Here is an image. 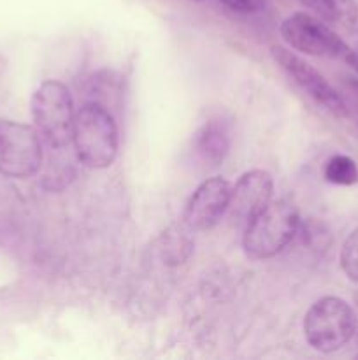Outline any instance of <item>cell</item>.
Wrapping results in <instances>:
<instances>
[{"label": "cell", "instance_id": "cell-7", "mask_svg": "<svg viewBox=\"0 0 358 360\" xmlns=\"http://www.w3.org/2000/svg\"><path fill=\"white\" fill-rule=\"evenodd\" d=\"M270 55H272L274 62L293 79V83L300 88L302 91L309 95L312 101L318 105H321L325 111L336 118H347L350 116V109H347L346 101L340 97L339 91L326 81V77L319 72L318 69L295 55L291 49L284 48V46H272L270 48Z\"/></svg>", "mask_w": 358, "mask_h": 360}, {"label": "cell", "instance_id": "cell-8", "mask_svg": "<svg viewBox=\"0 0 358 360\" xmlns=\"http://www.w3.org/2000/svg\"><path fill=\"white\" fill-rule=\"evenodd\" d=\"M232 185L221 176H213L197 186L183 213V221L190 231H211L228 213Z\"/></svg>", "mask_w": 358, "mask_h": 360}, {"label": "cell", "instance_id": "cell-9", "mask_svg": "<svg viewBox=\"0 0 358 360\" xmlns=\"http://www.w3.org/2000/svg\"><path fill=\"white\" fill-rule=\"evenodd\" d=\"M272 193L274 179L270 172L263 169L244 172L232 186L230 206H228L232 220L246 227L256 214L262 213L272 202Z\"/></svg>", "mask_w": 358, "mask_h": 360}, {"label": "cell", "instance_id": "cell-18", "mask_svg": "<svg viewBox=\"0 0 358 360\" xmlns=\"http://www.w3.org/2000/svg\"><path fill=\"white\" fill-rule=\"evenodd\" d=\"M192 2H204V0H192Z\"/></svg>", "mask_w": 358, "mask_h": 360}, {"label": "cell", "instance_id": "cell-4", "mask_svg": "<svg viewBox=\"0 0 358 360\" xmlns=\"http://www.w3.org/2000/svg\"><path fill=\"white\" fill-rule=\"evenodd\" d=\"M357 334L353 306L336 295L318 299L304 319V336L312 350L336 354Z\"/></svg>", "mask_w": 358, "mask_h": 360}, {"label": "cell", "instance_id": "cell-12", "mask_svg": "<svg viewBox=\"0 0 358 360\" xmlns=\"http://www.w3.org/2000/svg\"><path fill=\"white\" fill-rule=\"evenodd\" d=\"M323 178L337 186H353L358 183V165L351 157L336 153L325 162Z\"/></svg>", "mask_w": 358, "mask_h": 360}, {"label": "cell", "instance_id": "cell-17", "mask_svg": "<svg viewBox=\"0 0 358 360\" xmlns=\"http://www.w3.org/2000/svg\"><path fill=\"white\" fill-rule=\"evenodd\" d=\"M350 86L353 88V90L358 94V79H354V77H350Z\"/></svg>", "mask_w": 358, "mask_h": 360}, {"label": "cell", "instance_id": "cell-1", "mask_svg": "<svg viewBox=\"0 0 358 360\" xmlns=\"http://www.w3.org/2000/svg\"><path fill=\"white\" fill-rule=\"evenodd\" d=\"M72 143L77 160L90 169H107L118 157L119 132L107 108L84 102L74 116Z\"/></svg>", "mask_w": 358, "mask_h": 360}, {"label": "cell", "instance_id": "cell-2", "mask_svg": "<svg viewBox=\"0 0 358 360\" xmlns=\"http://www.w3.org/2000/svg\"><path fill=\"white\" fill-rule=\"evenodd\" d=\"M300 229V214L286 200H272L244 227L242 248L253 260H267L283 252Z\"/></svg>", "mask_w": 358, "mask_h": 360}, {"label": "cell", "instance_id": "cell-6", "mask_svg": "<svg viewBox=\"0 0 358 360\" xmlns=\"http://www.w3.org/2000/svg\"><path fill=\"white\" fill-rule=\"evenodd\" d=\"M41 164L42 144L35 127L0 120V174L28 179L37 174Z\"/></svg>", "mask_w": 358, "mask_h": 360}, {"label": "cell", "instance_id": "cell-10", "mask_svg": "<svg viewBox=\"0 0 358 360\" xmlns=\"http://www.w3.org/2000/svg\"><path fill=\"white\" fill-rule=\"evenodd\" d=\"M230 151V127L223 118H211L192 139V158L202 171L220 167Z\"/></svg>", "mask_w": 358, "mask_h": 360}, {"label": "cell", "instance_id": "cell-14", "mask_svg": "<svg viewBox=\"0 0 358 360\" xmlns=\"http://www.w3.org/2000/svg\"><path fill=\"white\" fill-rule=\"evenodd\" d=\"M220 4H223L225 7H228L234 13L241 14H253L258 13L263 6H265V0H218Z\"/></svg>", "mask_w": 358, "mask_h": 360}, {"label": "cell", "instance_id": "cell-11", "mask_svg": "<svg viewBox=\"0 0 358 360\" xmlns=\"http://www.w3.org/2000/svg\"><path fill=\"white\" fill-rule=\"evenodd\" d=\"M319 16L337 25L358 41V4L357 0H319Z\"/></svg>", "mask_w": 358, "mask_h": 360}, {"label": "cell", "instance_id": "cell-3", "mask_svg": "<svg viewBox=\"0 0 358 360\" xmlns=\"http://www.w3.org/2000/svg\"><path fill=\"white\" fill-rule=\"evenodd\" d=\"M283 41L295 51L318 58H337L358 72V53L319 18L307 13L290 14L279 27Z\"/></svg>", "mask_w": 358, "mask_h": 360}, {"label": "cell", "instance_id": "cell-5", "mask_svg": "<svg viewBox=\"0 0 358 360\" xmlns=\"http://www.w3.org/2000/svg\"><path fill=\"white\" fill-rule=\"evenodd\" d=\"M30 111L35 130L49 146L63 148L72 141L76 111L72 95L62 81H42L32 95Z\"/></svg>", "mask_w": 358, "mask_h": 360}, {"label": "cell", "instance_id": "cell-15", "mask_svg": "<svg viewBox=\"0 0 358 360\" xmlns=\"http://www.w3.org/2000/svg\"><path fill=\"white\" fill-rule=\"evenodd\" d=\"M300 4H304V6H307L309 9L316 11V13H319V0H298Z\"/></svg>", "mask_w": 358, "mask_h": 360}, {"label": "cell", "instance_id": "cell-16", "mask_svg": "<svg viewBox=\"0 0 358 360\" xmlns=\"http://www.w3.org/2000/svg\"><path fill=\"white\" fill-rule=\"evenodd\" d=\"M354 320H357V334L354 336H358V294L354 295Z\"/></svg>", "mask_w": 358, "mask_h": 360}, {"label": "cell", "instance_id": "cell-13", "mask_svg": "<svg viewBox=\"0 0 358 360\" xmlns=\"http://www.w3.org/2000/svg\"><path fill=\"white\" fill-rule=\"evenodd\" d=\"M340 269L347 280L358 285V227L351 231L340 248Z\"/></svg>", "mask_w": 358, "mask_h": 360}]
</instances>
